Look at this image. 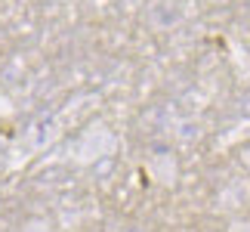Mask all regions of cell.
<instances>
[{
  "mask_svg": "<svg viewBox=\"0 0 250 232\" xmlns=\"http://www.w3.org/2000/svg\"><path fill=\"white\" fill-rule=\"evenodd\" d=\"M118 152V137L105 121H90L86 127L78 133V139L71 142L68 158L78 167H93V164L105 161L108 155Z\"/></svg>",
  "mask_w": 250,
  "mask_h": 232,
  "instance_id": "cell-1",
  "label": "cell"
},
{
  "mask_svg": "<svg viewBox=\"0 0 250 232\" xmlns=\"http://www.w3.org/2000/svg\"><path fill=\"white\" fill-rule=\"evenodd\" d=\"M59 137H62V124H59V118H41V121H34L31 127L25 130V137L19 139V146L13 149V155H19V158L13 161V167H16V164H22L25 158H31V155L46 152Z\"/></svg>",
  "mask_w": 250,
  "mask_h": 232,
  "instance_id": "cell-2",
  "label": "cell"
},
{
  "mask_svg": "<svg viewBox=\"0 0 250 232\" xmlns=\"http://www.w3.org/2000/svg\"><path fill=\"white\" fill-rule=\"evenodd\" d=\"M186 19H188L186 0H148V6H146V22L155 31H173Z\"/></svg>",
  "mask_w": 250,
  "mask_h": 232,
  "instance_id": "cell-3",
  "label": "cell"
},
{
  "mask_svg": "<svg viewBox=\"0 0 250 232\" xmlns=\"http://www.w3.org/2000/svg\"><path fill=\"white\" fill-rule=\"evenodd\" d=\"M247 205H250V180H244V177L229 180L213 198V208L219 214H235V210H241Z\"/></svg>",
  "mask_w": 250,
  "mask_h": 232,
  "instance_id": "cell-4",
  "label": "cell"
},
{
  "mask_svg": "<svg viewBox=\"0 0 250 232\" xmlns=\"http://www.w3.org/2000/svg\"><path fill=\"white\" fill-rule=\"evenodd\" d=\"M146 173L158 183V186L176 189V183H179V158L173 152H155L146 161Z\"/></svg>",
  "mask_w": 250,
  "mask_h": 232,
  "instance_id": "cell-5",
  "label": "cell"
},
{
  "mask_svg": "<svg viewBox=\"0 0 250 232\" xmlns=\"http://www.w3.org/2000/svg\"><path fill=\"white\" fill-rule=\"evenodd\" d=\"M229 232H250V217H232L229 220Z\"/></svg>",
  "mask_w": 250,
  "mask_h": 232,
  "instance_id": "cell-6",
  "label": "cell"
},
{
  "mask_svg": "<svg viewBox=\"0 0 250 232\" xmlns=\"http://www.w3.org/2000/svg\"><path fill=\"white\" fill-rule=\"evenodd\" d=\"M25 232H50V223H46V220H28Z\"/></svg>",
  "mask_w": 250,
  "mask_h": 232,
  "instance_id": "cell-7",
  "label": "cell"
},
{
  "mask_svg": "<svg viewBox=\"0 0 250 232\" xmlns=\"http://www.w3.org/2000/svg\"><path fill=\"white\" fill-rule=\"evenodd\" d=\"M241 161H244V167H247V173H250V146L241 149Z\"/></svg>",
  "mask_w": 250,
  "mask_h": 232,
  "instance_id": "cell-8",
  "label": "cell"
},
{
  "mask_svg": "<svg viewBox=\"0 0 250 232\" xmlns=\"http://www.w3.org/2000/svg\"><path fill=\"white\" fill-rule=\"evenodd\" d=\"M207 3H213V6H226L229 0H207Z\"/></svg>",
  "mask_w": 250,
  "mask_h": 232,
  "instance_id": "cell-9",
  "label": "cell"
}]
</instances>
